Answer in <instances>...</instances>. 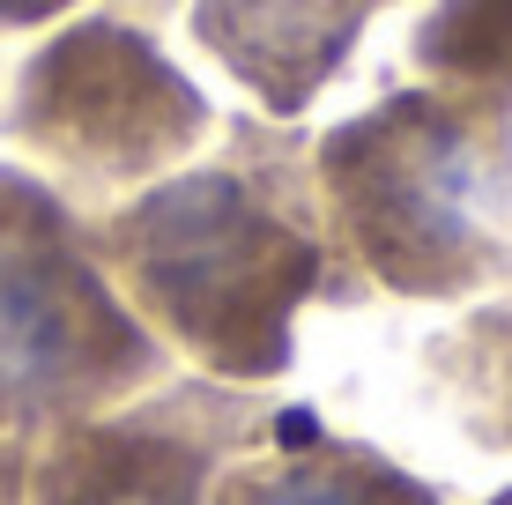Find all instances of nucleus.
Segmentation results:
<instances>
[{"label":"nucleus","instance_id":"8","mask_svg":"<svg viewBox=\"0 0 512 505\" xmlns=\"http://www.w3.org/2000/svg\"><path fill=\"white\" fill-rule=\"evenodd\" d=\"M67 0H0V23H45V15H60Z\"/></svg>","mask_w":512,"mask_h":505},{"label":"nucleus","instance_id":"4","mask_svg":"<svg viewBox=\"0 0 512 505\" xmlns=\"http://www.w3.org/2000/svg\"><path fill=\"white\" fill-rule=\"evenodd\" d=\"M15 134L75 171L127 179V171L179 156L201 134V97L134 30L82 23L30 60L23 97H15Z\"/></svg>","mask_w":512,"mask_h":505},{"label":"nucleus","instance_id":"7","mask_svg":"<svg viewBox=\"0 0 512 505\" xmlns=\"http://www.w3.org/2000/svg\"><path fill=\"white\" fill-rule=\"evenodd\" d=\"M30 431H8L0 424V505H30Z\"/></svg>","mask_w":512,"mask_h":505},{"label":"nucleus","instance_id":"3","mask_svg":"<svg viewBox=\"0 0 512 505\" xmlns=\"http://www.w3.org/2000/svg\"><path fill=\"white\" fill-rule=\"evenodd\" d=\"M112 260L171 327L186 335L201 327L216 357L245 350V327L275 320V305H290L312 268V253L260 216L231 179H186L149 194L112 231Z\"/></svg>","mask_w":512,"mask_h":505},{"label":"nucleus","instance_id":"5","mask_svg":"<svg viewBox=\"0 0 512 505\" xmlns=\"http://www.w3.org/2000/svg\"><path fill=\"white\" fill-rule=\"evenodd\" d=\"M364 8L372 0H201V38L268 104H305L349 52Z\"/></svg>","mask_w":512,"mask_h":505},{"label":"nucleus","instance_id":"6","mask_svg":"<svg viewBox=\"0 0 512 505\" xmlns=\"http://www.w3.org/2000/svg\"><path fill=\"white\" fill-rule=\"evenodd\" d=\"M423 60L461 82H512V0H446L423 30Z\"/></svg>","mask_w":512,"mask_h":505},{"label":"nucleus","instance_id":"2","mask_svg":"<svg viewBox=\"0 0 512 505\" xmlns=\"http://www.w3.org/2000/svg\"><path fill=\"white\" fill-rule=\"evenodd\" d=\"M141 364L104 275L38 186L0 171V424L82 416Z\"/></svg>","mask_w":512,"mask_h":505},{"label":"nucleus","instance_id":"1","mask_svg":"<svg viewBox=\"0 0 512 505\" xmlns=\"http://www.w3.org/2000/svg\"><path fill=\"white\" fill-rule=\"evenodd\" d=\"M327 186L394 283H475L512 216L505 127L453 97H394L327 142Z\"/></svg>","mask_w":512,"mask_h":505}]
</instances>
